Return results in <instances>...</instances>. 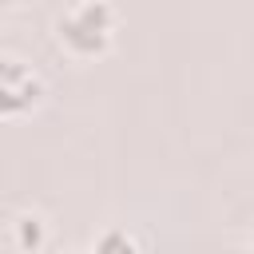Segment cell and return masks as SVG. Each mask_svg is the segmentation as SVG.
Instances as JSON below:
<instances>
[{
	"label": "cell",
	"mask_w": 254,
	"mask_h": 254,
	"mask_svg": "<svg viewBox=\"0 0 254 254\" xmlns=\"http://www.w3.org/2000/svg\"><path fill=\"white\" fill-rule=\"evenodd\" d=\"M44 99V75L16 52H0V115H24Z\"/></svg>",
	"instance_id": "cell-2"
},
{
	"label": "cell",
	"mask_w": 254,
	"mask_h": 254,
	"mask_svg": "<svg viewBox=\"0 0 254 254\" xmlns=\"http://www.w3.org/2000/svg\"><path fill=\"white\" fill-rule=\"evenodd\" d=\"M91 254H139V238L127 230V226H103L91 242Z\"/></svg>",
	"instance_id": "cell-4"
},
{
	"label": "cell",
	"mask_w": 254,
	"mask_h": 254,
	"mask_svg": "<svg viewBox=\"0 0 254 254\" xmlns=\"http://www.w3.org/2000/svg\"><path fill=\"white\" fill-rule=\"evenodd\" d=\"M115 36V8L107 0H75L56 16V40L79 60L107 52Z\"/></svg>",
	"instance_id": "cell-1"
},
{
	"label": "cell",
	"mask_w": 254,
	"mask_h": 254,
	"mask_svg": "<svg viewBox=\"0 0 254 254\" xmlns=\"http://www.w3.org/2000/svg\"><path fill=\"white\" fill-rule=\"evenodd\" d=\"M12 242L28 254H40L48 246V218L40 210H20L12 218Z\"/></svg>",
	"instance_id": "cell-3"
},
{
	"label": "cell",
	"mask_w": 254,
	"mask_h": 254,
	"mask_svg": "<svg viewBox=\"0 0 254 254\" xmlns=\"http://www.w3.org/2000/svg\"><path fill=\"white\" fill-rule=\"evenodd\" d=\"M67 254H79V250H67Z\"/></svg>",
	"instance_id": "cell-6"
},
{
	"label": "cell",
	"mask_w": 254,
	"mask_h": 254,
	"mask_svg": "<svg viewBox=\"0 0 254 254\" xmlns=\"http://www.w3.org/2000/svg\"><path fill=\"white\" fill-rule=\"evenodd\" d=\"M250 254H254V230H250Z\"/></svg>",
	"instance_id": "cell-5"
}]
</instances>
